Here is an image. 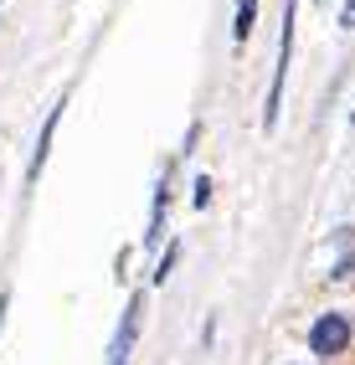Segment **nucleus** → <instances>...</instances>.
I'll return each instance as SVG.
<instances>
[{
	"label": "nucleus",
	"instance_id": "obj_7",
	"mask_svg": "<svg viewBox=\"0 0 355 365\" xmlns=\"http://www.w3.org/2000/svg\"><path fill=\"white\" fill-rule=\"evenodd\" d=\"M175 257H180V242H170V247H165V257L155 262V273H150V278L165 283V278H170V267H175Z\"/></svg>",
	"mask_w": 355,
	"mask_h": 365
},
{
	"label": "nucleus",
	"instance_id": "obj_11",
	"mask_svg": "<svg viewBox=\"0 0 355 365\" xmlns=\"http://www.w3.org/2000/svg\"><path fill=\"white\" fill-rule=\"evenodd\" d=\"M0 324H6V294H0Z\"/></svg>",
	"mask_w": 355,
	"mask_h": 365
},
{
	"label": "nucleus",
	"instance_id": "obj_4",
	"mask_svg": "<svg viewBox=\"0 0 355 365\" xmlns=\"http://www.w3.org/2000/svg\"><path fill=\"white\" fill-rule=\"evenodd\" d=\"M62 108H67V98L52 103V113H46V124H41V134H36V150H31V165H26V185L41 180V165H46V155H52V134H57V124H62Z\"/></svg>",
	"mask_w": 355,
	"mask_h": 365
},
{
	"label": "nucleus",
	"instance_id": "obj_3",
	"mask_svg": "<svg viewBox=\"0 0 355 365\" xmlns=\"http://www.w3.org/2000/svg\"><path fill=\"white\" fill-rule=\"evenodd\" d=\"M139 319H145V299H129L124 304V319H118V329H113V345H108V360L103 365H124L129 360V350H134V339H139Z\"/></svg>",
	"mask_w": 355,
	"mask_h": 365
},
{
	"label": "nucleus",
	"instance_id": "obj_5",
	"mask_svg": "<svg viewBox=\"0 0 355 365\" xmlns=\"http://www.w3.org/2000/svg\"><path fill=\"white\" fill-rule=\"evenodd\" d=\"M165 211H170V180H160V185H155L150 227H145V247H160V237H165Z\"/></svg>",
	"mask_w": 355,
	"mask_h": 365
},
{
	"label": "nucleus",
	"instance_id": "obj_9",
	"mask_svg": "<svg viewBox=\"0 0 355 365\" xmlns=\"http://www.w3.org/2000/svg\"><path fill=\"white\" fill-rule=\"evenodd\" d=\"M340 31H355V0H345V11H340Z\"/></svg>",
	"mask_w": 355,
	"mask_h": 365
},
{
	"label": "nucleus",
	"instance_id": "obj_1",
	"mask_svg": "<svg viewBox=\"0 0 355 365\" xmlns=\"http://www.w3.org/2000/svg\"><path fill=\"white\" fill-rule=\"evenodd\" d=\"M289 62H294V0H283V31H278V62H273V88H268V108H263V124H278V108H283V78H289Z\"/></svg>",
	"mask_w": 355,
	"mask_h": 365
},
{
	"label": "nucleus",
	"instance_id": "obj_2",
	"mask_svg": "<svg viewBox=\"0 0 355 365\" xmlns=\"http://www.w3.org/2000/svg\"><path fill=\"white\" fill-rule=\"evenodd\" d=\"M350 345V319H345V314H335V309H329V314H319V319L309 324V350L314 355H340Z\"/></svg>",
	"mask_w": 355,
	"mask_h": 365
},
{
	"label": "nucleus",
	"instance_id": "obj_8",
	"mask_svg": "<svg viewBox=\"0 0 355 365\" xmlns=\"http://www.w3.org/2000/svg\"><path fill=\"white\" fill-rule=\"evenodd\" d=\"M191 201L206 211V201H211V180H206V175H196V190H191Z\"/></svg>",
	"mask_w": 355,
	"mask_h": 365
},
{
	"label": "nucleus",
	"instance_id": "obj_10",
	"mask_svg": "<svg viewBox=\"0 0 355 365\" xmlns=\"http://www.w3.org/2000/svg\"><path fill=\"white\" fill-rule=\"evenodd\" d=\"M350 267H355V252H345V257H340L335 267H329V273H335V278H345V273H350Z\"/></svg>",
	"mask_w": 355,
	"mask_h": 365
},
{
	"label": "nucleus",
	"instance_id": "obj_6",
	"mask_svg": "<svg viewBox=\"0 0 355 365\" xmlns=\"http://www.w3.org/2000/svg\"><path fill=\"white\" fill-rule=\"evenodd\" d=\"M257 26V0H237V21H232V36L237 41H247Z\"/></svg>",
	"mask_w": 355,
	"mask_h": 365
}]
</instances>
